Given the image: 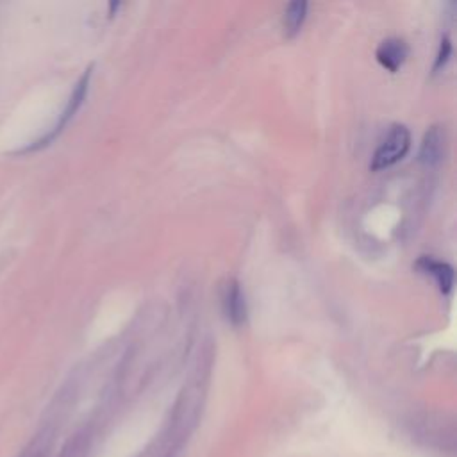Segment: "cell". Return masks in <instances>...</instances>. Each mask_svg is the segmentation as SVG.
<instances>
[{
  "label": "cell",
  "instance_id": "cell-2",
  "mask_svg": "<svg viewBox=\"0 0 457 457\" xmlns=\"http://www.w3.org/2000/svg\"><path fill=\"white\" fill-rule=\"evenodd\" d=\"M221 307H223V314L227 318V321L234 327H241L246 321V300H245V293L241 289V284L234 278L227 280V284L223 286L221 291Z\"/></svg>",
  "mask_w": 457,
  "mask_h": 457
},
{
  "label": "cell",
  "instance_id": "cell-1",
  "mask_svg": "<svg viewBox=\"0 0 457 457\" xmlns=\"http://www.w3.org/2000/svg\"><path fill=\"white\" fill-rule=\"evenodd\" d=\"M409 146H411V134H409L407 127L393 125L389 129V132L386 134V137L377 146V150L371 157L370 168L373 171H378V170L396 164L409 152Z\"/></svg>",
  "mask_w": 457,
  "mask_h": 457
},
{
  "label": "cell",
  "instance_id": "cell-9",
  "mask_svg": "<svg viewBox=\"0 0 457 457\" xmlns=\"http://www.w3.org/2000/svg\"><path fill=\"white\" fill-rule=\"evenodd\" d=\"M52 448V432L39 434L20 457H48Z\"/></svg>",
  "mask_w": 457,
  "mask_h": 457
},
{
  "label": "cell",
  "instance_id": "cell-6",
  "mask_svg": "<svg viewBox=\"0 0 457 457\" xmlns=\"http://www.w3.org/2000/svg\"><path fill=\"white\" fill-rule=\"evenodd\" d=\"M89 77H91V70H86V73L80 77V80L77 82V86H75V89H73V93H71V96H70V100H68V105H66V109L62 111V114H61V120H59V123L55 125V129H54V132L50 134V136H46L45 139H41L39 141V145L37 146H41V145H46V141H50L64 125H66V121L77 112V109L80 107V104H82V100L86 98V93H87V86H89ZM36 146V148H37Z\"/></svg>",
  "mask_w": 457,
  "mask_h": 457
},
{
  "label": "cell",
  "instance_id": "cell-10",
  "mask_svg": "<svg viewBox=\"0 0 457 457\" xmlns=\"http://www.w3.org/2000/svg\"><path fill=\"white\" fill-rule=\"evenodd\" d=\"M450 52H452V45H450L448 37L441 39V45H439V54H437V57H436V64H434V70L441 68V66H443V64L448 61V57H450Z\"/></svg>",
  "mask_w": 457,
  "mask_h": 457
},
{
  "label": "cell",
  "instance_id": "cell-7",
  "mask_svg": "<svg viewBox=\"0 0 457 457\" xmlns=\"http://www.w3.org/2000/svg\"><path fill=\"white\" fill-rule=\"evenodd\" d=\"M307 16V2H291L287 4V7L284 9V18H282V25H284V32L287 37H293L300 32L303 21Z\"/></svg>",
  "mask_w": 457,
  "mask_h": 457
},
{
  "label": "cell",
  "instance_id": "cell-4",
  "mask_svg": "<svg viewBox=\"0 0 457 457\" xmlns=\"http://www.w3.org/2000/svg\"><path fill=\"white\" fill-rule=\"evenodd\" d=\"M407 55H409V46L400 37L384 39L375 52V57L380 62V66H384L389 71H396L398 68H402Z\"/></svg>",
  "mask_w": 457,
  "mask_h": 457
},
{
  "label": "cell",
  "instance_id": "cell-5",
  "mask_svg": "<svg viewBox=\"0 0 457 457\" xmlns=\"http://www.w3.org/2000/svg\"><path fill=\"white\" fill-rule=\"evenodd\" d=\"M416 268L421 273L430 275L443 295H448L453 289V268L450 264L437 261L430 255H421L416 261Z\"/></svg>",
  "mask_w": 457,
  "mask_h": 457
},
{
  "label": "cell",
  "instance_id": "cell-8",
  "mask_svg": "<svg viewBox=\"0 0 457 457\" xmlns=\"http://www.w3.org/2000/svg\"><path fill=\"white\" fill-rule=\"evenodd\" d=\"M89 441H91V437H89V432H86V430L73 434L68 439V443L62 446L59 457H86L89 445H91Z\"/></svg>",
  "mask_w": 457,
  "mask_h": 457
},
{
  "label": "cell",
  "instance_id": "cell-3",
  "mask_svg": "<svg viewBox=\"0 0 457 457\" xmlns=\"http://www.w3.org/2000/svg\"><path fill=\"white\" fill-rule=\"evenodd\" d=\"M445 150H446V137H445V130L437 125L430 127L420 145V161L425 166H436L445 159Z\"/></svg>",
  "mask_w": 457,
  "mask_h": 457
}]
</instances>
